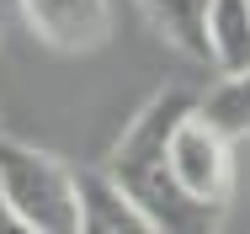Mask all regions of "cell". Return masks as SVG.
Masks as SVG:
<instances>
[{"label":"cell","instance_id":"6da1fadb","mask_svg":"<svg viewBox=\"0 0 250 234\" xmlns=\"http://www.w3.org/2000/svg\"><path fill=\"white\" fill-rule=\"evenodd\" d=\"M187 112H197V96L181 91V85L149 96L139 106V117L123 128V139L112 144L101 176L123 191L160 234H218L224 208L218 202H197L176 181V170H170V133H176V123Z\"/></svg>","mask_w":250,"mask_h":234},{"label":"cell","instance_id":"7a4b0ae2","mask_svg":"<svg viewBox=\"0 0 250 234\" xmlns=\"http://www.w3.org/2000/svg\"><path fill=\"white\" fill-rule=\"evenodd\" d=\"M0 197L38 234H80V176L48 149L0 133Z\"/></svg>","mask_w":250,"mask_h":234},{"label":"cell","instance_id":"3957f363","mask_svg":"<svg viewBox=\"0 0 250 234\" xmlns=\"http://www.w3.org/2000/svg\"><path fill=\"white\" fill-rule=\"evenodd\" d=\"M229 144L234 139L224 128H213L202 117V101H197V112H187L176 123V133H170V170H176V181L197 202H218V208L229 202V187H234V149Z\"/></svg>","mask_w":250,"mask_h":234},{"label":"cell","instance_id":"277c9868","mask_svg":"<svg viewBox=\"0 0 250 234\" xmlns=\"http://www.w3.org/2000/svg\"><path fill=\"white\" fill-rule=\"evenodd\" d=\"M27 27L59 53H85L106 38L112 27V5L106 0H16Z\"/></svg>","mask_w":250,"mask_h":234},{"label":"cell","instance_id":"5b68a950","mask_svg":"<svg viewBox=\"0 0 250 234\" xmlns=\"http://www.w3.org/2000/svg\"><path fill=\"white\" fill-rule=\"evenodd\" d=\"M80 234H160L101 170H80Z\"/></svg>","mask_w":250,"mask_h":234},{"label":"cell","instance_id":"8992f818","mask_svg":"<svg viewBox=\"0 0 250 234\" xmlns=\"http://www.w3.org/2000/svg\"><path fill=\"white\" fill-rule=\"evenodd\" d=\"M139 11L170 48H181L187 59H208V11H213V0H139Z\"/></svg>","mask_w":250,"mask_h":234},{"label":"cell","instance_id":"52a82bcc","mask_svg":"<svg viewBox=\"0 0 250 234\" xmlns=\"http://www.w3.org/2000/svg\"><path fill=\"white\" fill-rule=\"evenodd\" d=\"M208 59L218 64V75H245L250 69V0H213Z\"/></svg>","mask_w":250,"mask_h":234},{"label":"cell","instance_id":"ba28073f","mask_svg":"<svg viewBox=\"0 0 250 234\" xmlns=\"http://www.w3.org/2000/svg\"><path fill=\"white\" fill-rule=\"evenodd\" d=\"M202 117L213 128H224L229 139H250V69L245 75H224L202 96Z\"/></svg>","mask_w":250,"mask_h":234},{"label":"cell","instance_id":"9c48e42d","mask_svg":"<svg viewBox=\"0 0 250 234\" xmlns=\"http://www.w3.org/2000/svg\"><path fill=\"white\" fill-rule=\"evenodd\" d=\"M0 234H38V229H32V224H27V218H21V213L0 197Z\"/></svg>","mask_w":250,"mask_h":234}]
</instances>
